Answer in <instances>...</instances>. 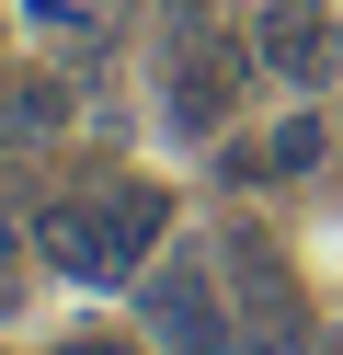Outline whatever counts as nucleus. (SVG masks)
<instances>
[{
    "label": "nucleus",
    "instance_id": "1",
    "mask_svg": "<svg viewBox=\"0 0 343 355\" xmlns=\"http://www.w3.org/2000/svg\"><path fill=\"white\" fill-rule=\"evenodd\" d=\"M252 69H263V58H252V35H218L195 0H172V12H160V103H172L183 138H218Z\"/></svg>",
    "mask_w": 343,
    "mask_h": 355
},
{
    "label": "nucleus",
    "instance_id": "2",
    "mask_svg": "<svg viewBox=\"0 0 343 355\" xmlns=\"http://www.w3.org/2000/svg\"><path fill=\"white\" fill-rule=\"evenodd\" d=\"M137 332L172 355H240V309H229V275L206 252H160L137 275Z\"/></svg>",
    "mask_w": 343,
    "mask_h": 355
},
{
    "label": "nucleus",
    "instance_id": "3",
    "mask_svg": "<svg viewBox=\"0 0 343 355\" xmlns=\"http://www.w3.org/2000/svg\"><path fill=\"white\" fill-rule=\"evenodd\" d=\"M218 275H229V309H240V355H286L297 344V275L274 263V241L263 230H229Z\"/></svg>",
    "mask_w": 343,
    "mask_h": 355
},
{
    "label": "nucleus",
    "instance_id": "4",
    "mask_svg": "<svg viewBox=\"0 0 343 355\" xmlns=\"http://www.w3.org/2000/svg\"><path fill=\"white\" fill-rule=\"evenodd\" d=\"M252 58H263V80H286V92H320V80H343V24L320 0H263V12H252Z\"/></svg>",
    "mask_w": 343,
    "mask_h": 355
},
{
    "label": "nucleus",
    "instance_id": "5",
    "mask_svg": "<svg viewBox=\"0 0 343 355\" xmlns=\"http://www.w3.org/2000/svg\"><path fill=\"white\" fill-rule=\"evenodd\" d=\"M23 241H35V263H46V275H69V286H126V275H114V241H103V207H91V195H46V207L23 218Z\"/></svg>",
    "mask_w": 343,
    "mask_h": 355
},
{
    "label": "nucleus",
    "instance_id": "6",
    "mask_svg": "<svg viewBox=\"0 0 343 355\" xmlns=\"http://www.w3.org/2000/svg\"><path fill=\"white\" fill-rule=\"evenodd\" d=\"M91 207H103V241H114V275H149L160 241H172V195L149 184V172H114V184H91Z\"/></svg>",
    "mask_w": 343,
    "mask_h": 355
},
{
    "label": "nucleus",
    "instance_id": "7",
    "mask_svg": "<svg viewBox=\"0 0 343 355\" xmlns=\"http://www.w3.org/2000/svg\"><path fill=\"white\" fill-rule=\"evenodd\" d=\"M320 149H332V115H274L252 149H229V172L240 184H297V172H320Z\"/></svg>",
    "mask_w": 343,
    "mask_h": 355
},
{
    "label": "nucleus",
    "instance_id": "8",
    "mask_svg": "<svg viewBox=\"0 0 343 355\" xmlns=\"http://www.w3.org/2000/svg\"><path fill=\"white\" fill-rule=\"evenodd\" d=\"M46 138H69V80L0 69V149H46Z\"/></svg>",
    "mask_w": 343,
    "mask_h": 355
},
{
    "label": "nucleus",
    "instance_id": "9",
    "mask_svg": "<svg viewBox=\"0 0 343 355\" xmlns=\"http://www.w3.org/2000/svg\"><path fill=\"white\" fill-rule=\"evenodd\" d=\"M23 35H46V46H91L103 35V0H12Z\"/></svg>",
    "mask_w": 343,
    "mask_h": 355
},
{
    "label": "nucleus",
    "instance_id": "10",
    "mask_svg": "<svg viewBox=\"0 0 343 355\" xmlns=\"http://www.w3.org/2000/svg\"><path fill=\"white\" fill-rule=\"evenodd\" d=\"M23 252H35V241H23L12 207H0V309H23Z\"/></svg>",
    "mask_w": 343,
    "mask_h": 355
},
{
    "label": "nucleus",
    "instance_id": "11",
    "mask_svg": "<svg viewBox=\"0 0 343 355\" xmlns=\"http://www.w3.org/2000/svg\"><path fill=\"white\" fill-rule=\"evenodd\" d=\"M58 355H149V332H58Z\"/></svg>",
    "mask_w": 343,
    "mask_h": 355
},
{
    "label": "nucleus",
    "instance_id": "12",
    "mask_svg": "<svg viewBox=\"0 0 343 355\" xmlns=\"http://www.w3.org/2000/svg\"><path fill=\"white\" fill-rule=\"evenodd\" d=\"M320 355H343V344H320Z\"/></svg>",
    "mask_w": 343,
    "mask_h": 355
}]
</instances>
